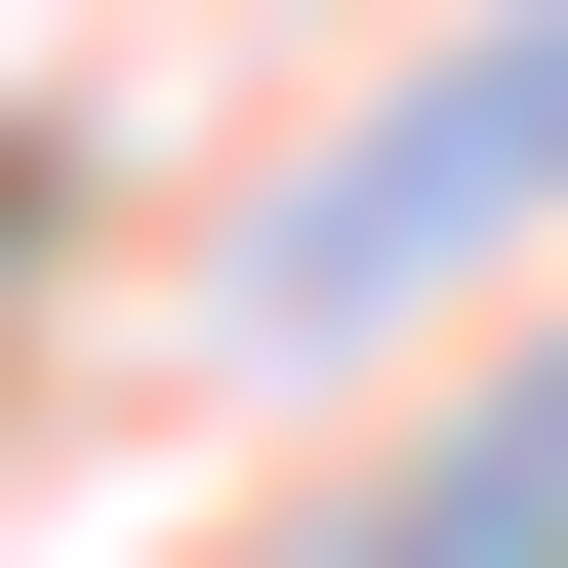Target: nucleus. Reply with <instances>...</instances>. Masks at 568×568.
I'll return each mask as SVG.
<instances>
[{
  "instance_id": "obj_1",
  "label": "nucleus",
  "mask_w": 568,
  "mask_h": 568,
  "mask_svg": "<svg viewBox=\"0 0 568 568\" xmlns=\"http://www.w3.org/2000/svg\"><path fill=\"white\" fill-rule=\"evenodd\" d=\"M528 203H568V0H487L447 82H406V122H366L325 203H284V284H325V325H406V284H487Z\"/></svg>"
}]
</instances>
